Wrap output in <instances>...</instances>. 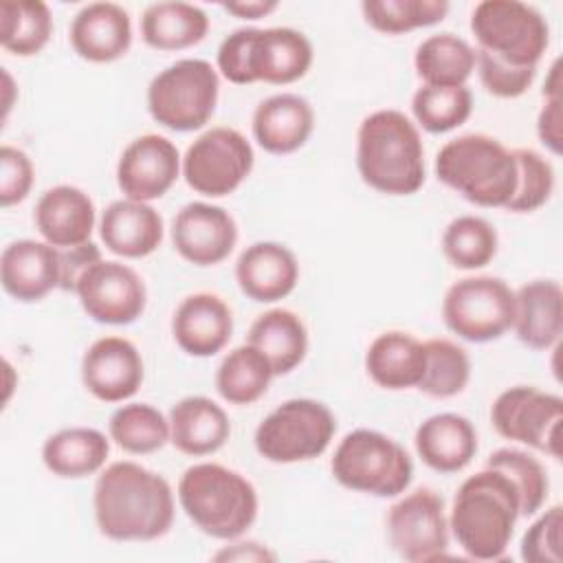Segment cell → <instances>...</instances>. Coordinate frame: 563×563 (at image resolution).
<instances>
[{
  "instance_id": "obj_43",
  "label": "cell",
  "mask_w": 563,
  "mask_h": 563,
  "mask_svg": "<svg viewBox=\"0 0 563 563\" xmlns=\"http://www.w3.org/2000/svg\"><path fill=\"white\" fill-rule=\"evenodd\" d=\"M475 66L479 73V81L482 86L499 97V99H515L521 97L534 81L537 77V68H519V66H510L506 62H501L499 57L486 53V51H475Z\"/></svg>"
},
{
  "instance_id": "obj_10",
  "label": "cell",
  "mask_w": 563,
  "mask_h": 563,
  "mask_svg": "<svg viewBox=\"0 0 563 563\" xmlns=\"http://www.w3.org/2000/svg\"><path fill=\"white\" fill-rule=\"evenodd\" d=\"M334 431V413L323 402L312 398H290L257 424L253 442L264 460L295 464L325 453Z\"/></svg>"
},
{
  "instance_id": "obj_25",
  "label": "cell",
  "mask_w": 563,
  "mask_h": 563,
  "mask_svg": "<svg viewBox=\"0 0 563 563\" xmlns=\"http://www.w3.org/2000/svg\"><path fill=\"white\" fill-rule=\"evenodd\" d=\"M251 128L264 152L277 156L292 154L310 139L314 130V112L303 97L279 92L257 103Z\"/></svg>"
},
{
  "instance_id": "obj_33",
  "label": "cell",
  "mask_w": 563,
  "mask_h": 563,
  "mask_svg": "<svg viewBox=\"0 0 563 563\" xmlns=\"http://www.w3.org/2000/svg\"><path fill=\"white\" fill-rule=\"evenodd\" d=\"M475 62V48L453 33L429 35L413 55L416 75L424 86H466Z\"/></svg>"
},
{
  "instance_id": "obj_35",
  "label": "cell",
  "mask_w": 563,
  "mask_h": 563,
  "mask_svg": "<svg viewBox=\"0 0 563 563\" xmlns=\"http://www.w3.org/2000/svg\"><path fill=\"white\" fill-rule=\"evenodd\" d=\"M53 35L51 9L42 0H2L0 44L18 57L37 55Z\"/></svg>"
},
{
  "instance_id": "obj_28",
  "label": "cell",
  "mask_w": 563,
  "mask_h": 563,
  "mask_svg": "<svg viewBox=\"0 0 563 563\" xmlns=\"http://www.w3.org/2000/svg\"><path fill=\"white\" fill-rule=\"evenodd\" d=\"M229 435L227 411L207 396L180 398L169 409V442L185 455H211L224 446Z\"/></svg>"
},
{
  "instance_id": "obj_29",
  "label": "cell",
  "mask_w": 563,
  "mask_h": 563,
  "mask_svg": "<svg viewBox=\"0 0 563 563\" xmlns=\"http://www.w3.org/2000/svg\"><path fill=\"white\" fill-rule=\"evenodd\" d=\"M424 343L409 332L389 330L378 334L365 352L369 378L385 389L418 387L424 372Z\"/></svg>"
},
{
  "instance_id": "obj_40",
  "label": "cell",
  "mask_w": 563,
  "mask_h": 563,
  "mask_svg": "<svg viewBox=\"0 0 563 563\" xmlns=\"http://www.w3.org/2000/svg\"><path fill=\"white\" fill-rule=\"evenodd\" d=\"M365 22L385 35H400L438 24L449 13L446 0H365Z\"/></svg>"
},
{
  "instance_id": "obj_2",
  "label": "cell",
  "mask_w": 563,
  "mask_h": 563,
  "mask_svg": "<svg viewBox=\"0 0 563 563\" xmlns=\"http://www.w3.org/2000/svg\"><path fill=\"white\" fill-rule=\"evenodd\" d=\"M519 517V493L510 477L484 466L460 484L453 497L449 528L471 559L497 561L506 554Z\"/></svg>"
},
{
  "instance_id": "obj_27",
  "label": "cell",
  "mask_w": 563,
  "mask_h": 563,
  "mask_svg": "<svg viewBox=\"0 0 563 563\" xmlns=\"http://www.w3.org/2000/svg\"><path fill=\"white\" fill-rule=\"evenodd\" d=\"M413 444L429 468L438 473H457L466 468L477 453V431L468 418L444 411L420 422Z\"/></svg>"
},
{
  "instance_id": "obj_48",
  "label": "cell",
  "mask_w": 563,
  "mask_h": 563,
  "mask_svg": "<svg viewBox=\"0 0 563 563\" xmlns=\"http://www.w3.org/2000/svg\"><path fill=\"white\" fill-rule=\"evenodd\" d=\"M275 552L268 548L249 541V543H235L233 548H224L218 554H213V561H275Z\"/></svg>"
},
{
  "instance_id": "obj_1",
  "label": "cell",
  "mask_w": 563,
  "mask_h": 563,
  "mask_svg": "<svg viewBox=\"0 0 563 563\" xmlns=\"http://www.w3.org/2000/svg\"><path fill=\"white\" fill-rule=\"evenodd\" d=\"M92 506L99 532L112 541H154L174 523L169 482L130 460L99 473Z\"/></svg>"
},
{
  "instance_id": "obj_31",
  "label": "cell",
  "mask_w": 563,
  "mask_h": 563,
  "mask_svg": "<svg viewBox=\"0 0 563 563\" xmlns=\"http://www.w3.org/2000/svg\"><path fill=\"white\" fill-rule=\"evenodd\" d=\"M110 453L108 438L92 427H68L46 438L42 446L44 466L66 479H79L103 468Z\"/></svg>"
},
{
  "instance_id": "obj_6",
  "label": "cell",
  "mask_w": 563,
  "mask_h": 563,
  "mask_svg": "<svg viewBox=\"0 0 563 563\" xmlns=\"http://www.w3.org/2000/svg\"><path fill=\"white\" fill-rule=\"evenodd\" d=\"M435 176L477 207H504L517 187L512 150L488 134H462L435 156Z\"/></svg>"
},
{
  "instance_id": "obj_46",
  "label": "cell",
  "mask_w": 563,
  "mask_h": 563,
  "mask_svg": "<svg viewBox=\"0 0 563 563\" xmlns=\"http://www.w3.org/2000/svg\"><path fill=\"white\" fill-rule=\"evenodd\" d=\"M99 260H101V251L95 242L59 249V288L66 292H75L79 277Z\"/></svg>"
},
{
  "instance_id": "obj_21",
  "label": "cell",
  "mask_w": 563,
  "mask_h": 563,
  "mask_svg": "<svg viewBox=\"0 0 563 563\" xmlns=\"http://www.w3.org/2000/svg\"><path fill=\"white\" fill-rule=\"evenodd\" d=\"M73 51L92 64H108L123 57L132 44V22L114 2H90L70 22Z\"/></svg>"
},
{
  "instance_id": "obj_14",
  "label": "cell",
  "mask_w": 563,
  "mask_h": 563,
  "mask_svg": "<svg viewBox=\"0 0 563 563\" xmlns=\"http://www.w3.org/2000/svg\"><path fill=\"white\" fill-rule=\"evenodd\" d=\"M391 548L409 563H433L446 556L449 519L444 501L431 488H418L398 499L387 515Z\"/></svg>"
},
{
  "instance_id": "obj_3",
  "label": "cell",
  "mask_w": 563,
  "mask_h": 563,
  "mask_svg": "<svg viewBox=\"0 0 563 563\" xmlns=\"http://www.w3.org/2000/svg\"><path fill=\"white\" fill-rule=\"evenodd\" d=\"M356 167L380 194H416L424 185V147L411 119L394 108L367 114L356 134Z\"/></svg>"
},
{
  "instance_id": "obj_37",
  "label": "cell",
  "mask_w": 563,
  "mask_h": 563,
  "mask_svg": "<svg viewBox=\"0 0 563 563\" xmlns=\"http://www.w3.org/2000/svg\"><path fill=\"white\" fill-rule=\"evenodd\" d=\"M442 251L455 268H484L497 255V231L479 216H457L442 233Z\"/></svg>"
},
{
  "instance_id": "obj_42",
  "label": "cell",
  "mask_w": 563,
  "mask_h": 563,
  "mask_svg": "<svg viewBox=\"0 0 563 563\" xmlns=\"http://www.w3.org/2000/svg\"><path fill=\"white\" fill-rule=\"evenodd\" d=\"M512 154L517 163V187L506 209L515 213L537 211L554 191V169L548 158L530 147H517Z\"/></svg>"
},
{
  "instance_id": "obj_16",
  "label": "cell",
  "mask_w": 563,
  "mask_h": 563,
  "mask_svg": "<svg viewBox=\"0 0 563 563\" xmlns=\"http://www.w3.org/2000/svg\"><path fill=\"white\" fill-rule=\"evenodd\" d=\"M183 172L178 147L161 134H143L125 145L117 163V185L125 198H163Z\"/></svg>"
},
{
  "instance_id": "obj_26",
  "label": "cell",
  "mask_w": 563,
  "mask_h": 563,
  "mask_svg": "<svg viewBox=\"0 0 563 563\" xmlns=\"http://www.w3.org/2000/svg\"><path fill=\"white\" fill-rule=\"evenodd\" d=\"M512 330L532 350H550L563 334V288L556 279H532L515 290Z\"/></svg>"
},
{
  "instance_id": "obj_13",
  "label": "cell",
  "mask_w": 563,
  "mask_h": 563,
  "mask_svg": "<svg viewBox=\"0 0 563 563\" xmlns=\"http://www.w3.org/2000/svg\"><path fill=\"white\" fill-rule=\"evenodd\" d=\"M561 396L530 385L501 391L490 407V422L501 438L543 451L554 460H561Z\"/></svg>"
},
{
  "instance_id": "obj_20",
  "label": "cell",
  "mask_w": 563,
  "mask_h": 563,
  "mask_svg": "<svg viewBox=\"0 0 563 563\" xmlns=\"http://www.w3.org/2000/svg\"><path fill=\"white\" fill-rule=\"evenodd\" d=\"M233 314L227 301L213 292H194L185 297L172 319L176 345L189 356H213L231 339Z\"/></svg>"
},
{
  "instance_id": "obj_18",
  "label": "cell",
  "mask_w": 563,
  "mask_h": 563,
  "mask_svg": "<svg viewBox=\"0 0 563 563\" xmlns=\"http://www.w3.org/2000/svg\"><path fill=\"white\" fill-rule=\"evenodd\" d=\"M145 376L139 347L123 336L97 339L81 358L84 387L103 402L132 398Z\"/></svg>"
},
{
  "instance_id": "obj_30",
  "label": "cell",
  "mask_w": 563,
  "mask_h": 563,
  "mask_svg": "<svg viewBox=\"0 0 563 563\" xmlns=\"http://www.w3.org/2000/svg\"><path fill=\"white\" fill-rule=\"evenodd\" d=\"M246 343L257 347L268 358L273 374L279 376L292 372L306 358L308 330L292 310L273 308L251 323Z\"/></svg>"
},
{
  "instance_id": "obj_15",
  "label": "cell",
  "mask_w": 563,
  "mask_h": 563,
  "mask_svg": "<svg viewBox=\"0 0 563 563\" xmlns=\"http://www.w3.org/2000/svg\"><path fill=\"white\" fill-rule=\"evenodd\" d=\"M75 295L84 312L106 325L136 321L147 303V290L139 273L114 260H99L77 282Z\"/></svg>"
},
{
  "instance_id": "obj_7",
  "label": "cell",
  "mask_w": 563,
  "mask_h": 563,
  "mask_svg": "<svg viewBox=\"0 0 563 563\" xmlns=\"http://www.w3.org/2000/svg\"><path fill=\"white\" fill-rule=\"evenodd\" d=\"M330 468L341 486L374 497H396L409 488L413 477L405 446L374 429L345 433L334 449Z\"/></svg>"
},
{
  "instance_id": "obj_23",
  "label": "cell",
  "mask_w": 563,
  "mask_h": 563,
  "mask_svg": "<svg viewBox=\"0 0 563 563\" xmlns=\"http://www.w3.org/2000/svg\"><path fill=\"white\" fill-rule=\"evenodd\" d=\"M33 220L44 242L55 249H70L90 242L95 202L75 185H55L40 196Z\"/></svg>"
},
{
  "instance_id": "obj_44",
  "label": "cell",
  "mask_w": 563,
  "mask_h": 563,
  "mask_svg": "<svg viewBox=\"0 0 563 563\" xmlns=\"http://www.w3.org/2000/svg\"><path fill=\"white\" fill-rule=\"evenodd\" d=\"M561 528H563V508H548L523 534L521 539V559L526 563H561Z\"/></svg>"
},
{
  "instance_id": "obj_38",
  "label": "cell",
  "mask_w": 563,
  "mask_h": 563,
  "mask_svg": "<svg viewBox=\"0 0 563 563\" xmlns=\"http://www.w3.org/2000/svg\"><path fill=\"white\" fill-rule=\"evenodd\" d=\"M418 125L431 134L460 128L473 112V95L466 86H422L411 97Z\"/></svg>"
},
{
  "instance_id": "obj_45",
  "label": "cell",
  "mask_w": 563,
  "mask_h": 563,
  "mask_svg": "<svg viewBox=\"0 0 563 563\" xmlns=\"http://www.w3.org/2000/svg\"><path fill=\"white\" fill-rule=\"evenodd\" d=\"M33 163L29 154L13 145L0 147V205L22 202L33 187Z\"/></svg>"
},
{
  "instance_id": "obj_49",
  "label": "cell",
  "mask_w": 563,
  "mask_h": 563,
  "mask_svg": "<svg viewBox=\"0 0 563 563\" xmlns=\"http://www.w3.org/2000/svg\"><path fill=\"white\" fill-rule=\"evenodd\" d=\"M279 7V2L275 0H242V2H224L222 9L235 18L242 20H260L266 18L268 13H273Z\"/></svg>"
},
{
  "instance_id": "obj_36",
  "label": "cell",
  "mask_w": 563,
  "mask_h": 563,
  "mask_svg": "<svg viewBox=\"0 0 563 563\" xmlns=\"http://www.w3.org/2000/svg\"><path fill=\"white\" fill-rule=\"evenodd\" d=\"M108 431L123 451L147 455L169 442V418L147 402H128L110 416Z\"/></svg>"
},
{
  "instance_id": "obj_12",
  "label": "cell",
  "mask_w": 563,
  "mask_h": 563,
  "mask_svg": "<svg viewBox=\"0 0 563 563\" xmlns=\"http://www.w3.org/2000/svg\"><path fill=\"white\" fill-rule=\"evenodd\" d=\"M253 147L235 128H211L202 132L183 156L185 183L209 198L233 194L253 169Z\"/></svg>"
},
{
  "instance_id": "obj_8",
  "label": "cell",
  "mask_w": 563,
  "mask_h": 563,
  "mask_svg": "<svg viewBox=\"0 0 563 563\" xmlns=\"http://www.w3.org/2000/svg\"><path fill=\"white\" fill-rule=\"evenodd\" d=\"M218 70L198 57H185L163 68L147 86L152 119L174 132L200 130L216 112Z\"/></svg>"
},
{
  "instance_id": "obj_24",
  "label": "cell",
  "mask_w": 563,
  "mask_h": 563,
  "mask_svg": "<svg viewBox=\"0 0 563 563\" xmlns=\"http://www.w3.org/2000/svg\"><path fill=\"white\" fill-rule=\"evenodd\" d=\"M99 235L110 253L139 260L161 246L163 218L150 202L121 198L110 202L101 213Z\"/></svg>"
},
{
  "instance_id": "obj_34",
  "label": "cell",
  "mask_w": 563,
  "mask_h": 563,
  "mask_svg": "<svg viewBox=\"0 0 563 563\" xmlns=\"http://www.w3.org/2000/svg\"><path fill=\"white\" fill-rule=\"evenodd\" d=\"M268 358L253 345L233 347L216 372V389L231 405H251L260 400L273 378Z\"/></svg>"
},
{
  "instance_id": "obj_19",
  "label": "cell",
  "mask_w": 563,
  "mask_h": 563,
  "mask_svg": "<svg viewBox=\"0 0 563 563\" xmlns=\"http://www.w3.org/2000/svg\"><path fill=\"white\" fill-rule=\"evenodd\" d=\"M0 282L22 303L44 299L59 288V249L40 240L9 242L0 255Z\"/></svg>"
},
{
  "instance_id": "obj_17",
  "label": "cell",
  "mask_w": 563,
  "mask_h": 563,
  "mask_svg": "<svg viewBox=\"0 0 563 563\" xmlns=\"http://www.w3.org/2000/svg\"><path fill=\"white\" fill-rule=\"evenodd\" d=\"M172 242L189 264L216 266L231 255L238 242V224L224 207L189 202L172 220Z\"/></svg>"
},
{
  "instance_id": "obj_32",
  "label": "cell",
  "mask_w": 563,
  "mask_h": 563,
  "mask_svg": "<svg viewBox=\"0 0 563 563\" xmlns=\"http://www.w3.org/2000/svg\"><path fill=\"white\" fill-rule=\"evenodd\" d=\"M207 13L191 2H154L141 15L143 42L156 51H185L205 40Z\"/></svg>"
},
{
  "instance_id": "obj_39",
  "label": "cell",
  "mask_w": 563,
  "mask_h": 563,
  "mask_svg": "<svg viewBox=\"0 0 563 563\" xmlns=\"http://www.w3.org/2000/svg\"><path fill=\"white\" fill-rule=\"evenodd\" d=\"M424 354L420 391L433 398H451L468 385L471 358L464 347L449 339H429L424 341Z\"/></svg>"
},
{
  "instance_id": "obj_11",
  "label": "cell",
  "mask_w": 563,
  "mask_h": 563,
  "mask_svg": "<svg viewBox=\"0 0 563 563\" xmlns=\"http://www.w3.org/2000/svg\"><path fill=\"white\" fill-rule=\"evenodd\" d=\"M442 319L464 341H495L512 328L515 290L493 275L457 279L442 299Z\"/></svg>"
},
{
  "instance_id": "obj_4",
  "label": "cell",
  "mask_w": 563,
  "mask_h": 563,
  "mask_svg": "<svg viewBox=\"0 0 563 563\" xmlns=\"http://www.w3.org/2000/svg\"><path fill=\"white\" fill-rule=\"evenodd\" d=\"M218 70L238 86L266 81L286 86L301 79L314 59L310 40L290 26L235 29L218 46Z\"/></svg>"
},
{
  "instance_id": "obj_22",
  "label": "cell",
  "mask_w": 563,
  "mask_h": 563,
  "mask_svg": "<svg viewBox=\"0 0 563 563\" xmlns=\"http://www.w3.org/2000/svg\"><path fill=\"white\" fill-rule=\"evenodd\" d=\"M240 290L260 303H273L288 297L299 282L295 253L279 242H255L246 246L235 262Z\"/></svg>"
},
{
  "instance_id": "obj_41",
  "label": "cell",
  "mask_w": 563,
  "mask_h": 563,
  "mask_svg": "<svg viewBox=\"0 0 563 563\" xmlns=\"http://www.w3.org/2000/svg\"><path fill=\"white\" fill-rule=\"evenodd\" d=\"M510 477L519 493L521 517H530L545 504L548 497V473L543 464L521 449H497L486 457V464Z\"/></svg>"
},
{
  "instance_id": "obj_50",
  "label": "cell",
  "mask_w": 563,
  "mask_h": 563,
  "mask_svg": "<svg viewBox=\"0 0 563 563\" xmlns=\"http://www.w3.org/2000/svg\"><path fill=\"white\" fill-rule=\"evenodd\" d=\"M2 86H4V101H2V106H4V119H7V114H9V110H11V106H13V99H11V92H13V79H11V75L7 73V68H2Z\"/></svg>"
},
{
  "instance_id": "obj_5",
  "label": "cell",
  "mask_w": 563,
  "mask_h": 563,
  "mask_svg": "<svg viewBox=\"0 0 563 563\" xmlns=\"http://www.w3.org/2000/svg\"><path fill=\"white\" fill-rule=\"evenodd\" d=\"M178 501L198 530L213 539L242 537L257 517V490L238 471L216 462L189 466L178 479Z\"/></svg>"
},
{
  "instance_id": "obj_9",
  "label": "cell",
  "mask_w": 563,
  "mask_h": 563,
  "mask_svg": "<svg viewBox=\"0 0 563 563\" xmlns=\"http://www.w3.org/2000/svg\"><path fill=\"white\" fill-rule=\"evenodd\" d=\"M471 31L479 51L519 68H537L550 42L541 11L519 0H482L471 13Z\"/></svg>"
},
{
  "instance_id": "obj_47",
  "label": "cell",
  "mask_w": 563,
  "mask_h": 563,
  "mask_svg": "<svg viewBox=\"0 0 563 563\" xmlns=\"http://www.w3.org/2000/svg\"><path fill=\"white\" fill-rule=\"evenodd\" d=\"M545 103L537 117V134L539 141L552 152L561 154V143H563V130H561V95L554 97H543Z\"/></svg>"
}]
</instances>
